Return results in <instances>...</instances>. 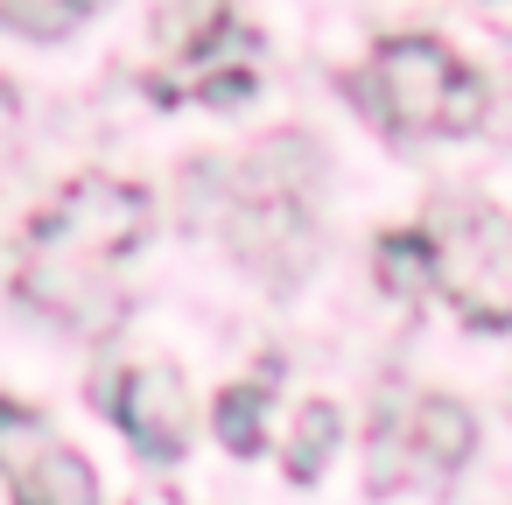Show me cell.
I'll list each match as a JSON object with an SVG mask.
<instances>
[{"instance_id":"30bf717a","label":"cell","mask_w":512,"mask_h":505,"mask_svg":"<svg viewBox=\"0 0 512 505\" xmlns=\"http://www.w3.org/2000/svg\"><path fill=\"white\" fill-rule=\"evenodd\" d=\"M337 435H344L337 407H330V400H309V407H302V421H295V442H288V470L309 484V477L337 456Z\"/></svg>"},{"instance_id":"7c38bea8","label":"cell","mask_w":512,"mask_h":505,"mask_svg":"<svg viewBox=\"0 0 512 505\" xmlns=\"http://www.w3.org/2000/svg\"><path fill=\"white\" fill-rule=\"evenodd\" d=\"M64 8H71V15L85 22V15H99V8H106V0H64Z\"/></svg>"},{"instance_id":"3957f363","label":"cell","mask_w":512,"mask_h":505,"mask_svg":"<svg viewBox=\"0 0 512 505\" xmlns=\"http://www.w3.org/2000/svg\"><path fill=\"white\" fill-rule=\"evenodd\" d=\"M435 239V288L456 302L470 330H512V225L498 211H449Z\"/></svg>"},{"instance_id":"8992f818","label":"cell","mask_w":512,"mask_h":505,"mask_svg":"<svg viewBox=\"0 0 512 505\" xmlns=\"http://www.w3.org/2000/svg\"><path fill=\"white\" fill-rule=\"evenodd\" d=\"M470 442H477V421L463 400H442V393L407 400V456H421V470H456Z\"/></svg>"},{"instance_id":"277c9868","label":"cell","mask_w":512,"mask_h":505,"mask_svg":"<svg viewBox=\"0 0 512 505\" xmlns=\"http://www.w3.org/2000/svg\"><path fill=\"white\" fill-rule=\"evenodd\" d=\"M0 477H8L15 505H99L92 463L50 435L43 414L0 400Z\"/></svg>"},{"instance_id":"7a4b0ae2","label":"cell","mask_w":512,"mask_h":505,"mask_svg":"<svg viewBox=\"0 0 512 505\" xmlns=\"http://www.w3.org/2000/svg\"><path fill=\"white\" fill-rule=\"evenodd\" d=\"M372 99L407 134H463L484 120V78L435 36H393L372 50Z\"/></svg>"},{"instance_id":"8fae6325","label":"cell","mask_w":512,"mask_h":505,"mask_svg":"<svg viewBox=\"0 0 512 505\" xmlns=\"http://www.w3.org/2000/svg\"><path fill=\"white\" fill-rule=\"evenodd\" d=\"M71 22H78V15L64 8V0H0V29H22V36H36V43H57Z\"/></svg>"},{"instance_id":"9c48e42d","label":"cell","mask_w":512,"mask_h":505,"mask_svg":"<svg viewBox=\"0 0 512 505\" xmlns=\"http://www.w3.org/2000/svg\"><path fill=\"white\" fill-rule=\"evenodd\" d=\"M218 442L232 449V456H260L267 449V393L260 386H232V393H218Z\"/></svg>"},{"instance_id":"ba28073f","label":"cell","mask_w":512,"mask_h":505,"mask_svg":"<svg viewBox=\"0 0 512 505\" xmlns=\"http://www.w3.org/2000/svg\"><path fill=\"white\" fill-rule=\"evenodd\" d=\"M372 267L393 295H421V288H435V239L428 232H386Z\"/></svg>"},{"instance_id":"52a82bcc","label":"cell","mask_w":512,"mask_h":505,"mask_svg":"<svg viewBox=\"0 0 512 505\" xmlns=\"http://www.w3.org/2000/svg\"><path fill=\"white\" fill-rule=\"evenodd\" d=\"M239 22H232V0H162V15H155V43L176 57V64H190V57H204L211 43H225Z\"/></svg>"},{"instance_id":"6da1fadb","label":"cell","mask_w":512,"mask_h":505,"mask_svg":"<svg viewBox=\"0 0 512 505\" xmlns=\"http://www.w3.org/2000/svg\"><path fill=\"white\" fill-rule=\"evenodd\" d=\"M141 239H148V190L113 183V176H78L29 218L15 288L29 309H43L71 330H113L127 309L113 267Z\"/></svg>"},{"instance_id":"5b68a950","label":"cell","mask_w":512,"mask_h":505,"mask_svg":"<svg viewBox=\"0 0 512 505\" xmlns=\"http://www.w3.org/2000/svg\"><path fill=\"white\" fill-rule=\"evenodd\" d=\"M106 414L127 428V442H134L148 463H176V456L190 449V400H183V372H176V365H134V372L113 386Z\"/></svg>"}]
</instances>
